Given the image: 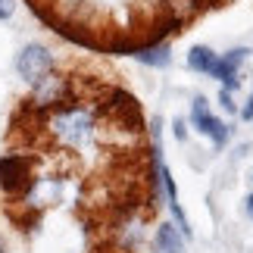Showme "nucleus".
<instances>
[{
	"label": "nucleus",
	"mask_w": 253,
	"mask_h": 253,
	"mask_svg": "<svg viewBox=\"0 0 253 253\" xmlns=\"http://www.w3.org/2000/svg\"><path fill=\"white\" fill-rule=\"evenodd\" d=\"M94 128H97V119L87 106H60V110H53L50 119H47V131H50L63 147H75V150L84 147V144H91Z\"/></svg>",
	"instance_id": "nucleus-1"
},
{
	"label": "nucleus",
	"mask_w": 253,
	"mask_h": 253,
	"mask_svg": "<svg viewBox=\"0 0 253 253\" xmlns=\"http://www.w3.org/2000/svg\"><path fill=\"white\" fill-rule=\"evenodd\" d=\"M16 72L22 75L28 84L44 82L47 75L53 72V53L41 44H25L16 56Z\"/></svg>",
	"instance_id": "nucleus-2"
},
{
	"label": "nucleus",
	"mask_w": 253,
	"mask_h": 253,
	"mask_svg": "<svg viewBox=\"0 0 253 253\" xmlns=\"http://www.w3.org/2000/svg\"><path fill=\"white\" fill-rule=\"evenodd\" d=\"M191 125L197 128L200 134H207V138L216 144V147H225L228 138H231V128L225 122H219L216 116L210 113V100L203 94H194L191 100Z\"/></svg>",
	"instance_id": "nucleus-3"
},
{
	"label": "nucleus",
	"mask_w": 253,
	"mask_h": 253,
	"mask_svg": "<svg viewBox=\"0 0 253 253\" xmlns=\"http://www.w3.org/2000/svg\"><path fill=\"white\" fill-rule=\"evenodd\" d=\"M32 181V160L25 153H6L0 160V188L6 194H25Z\"/></svg>",
	"instance_id": "nucleus-4"
},
{
	"label": "nucleus",
	"mask_w": 253,
	"mask_h": 253,
	"mask_svg": "<svg viewBox=\"0 0 253 253\" xmlns=\"http://www.w3.org/2000/svg\"><path fill=\"white\" fill-rule=\"evenodd\" d=\"M35 94H32V110H60L69 100V79L63 75H47L44 82L32 84Z\"/></svg>",
	"instance_id": "nucleus-5"
},
{
	"label": "nucleus",
	"mask_w": 253,
	"mask_h": 253,
	"mask_svg": "<svg viewBox=\"0 0 253 253\" xmlns=\"http://www.w3.org/2000/svg\"><path fill=\"white\" fill-rule=\"evenodd\" d=\"M247 53H250V50H244V47H235V50H228L225 56H219V60H216V66H212L210 75H212L216 82H222V87H225V91H235V87H241L238 69L244 66Z\"/></svg>",
	"instance_id": "nucleus-6"
},
{
	"label": "nucleus",
	"mask_w": 253,
	"mask_h": 253,
	"mask_svg": "<svg viewBox=\"0 0 253 253\" xmlns=\"http://www.w3.org/2000/svg\"><path fill=\"white\" fill-rule=\"evenodd\" d=\"M153 253H184V235L175 222H163L153 235Z\"/></svg>",
	"instance_id": "nucleus-7"
},
{
	"label": "nucleus",
	"mask_w": 253,
	"mask_h": 253,
	"mask_svg": "<svg viewBox=\"0 0 253 253\" xmlns=\"http://www.w3.org/2000/svg\"><path fill=\"white\" fill-rule=\"evenodd\" d=\"M134 60L144 63V66H153V69H166V66L172 63V53H169V44H144V47H134Z\"/></svg>",
	"instance_id": "nucleus-8"
},
{
	"label": "nucleus",
	"mask_w": 253,
	"mask_h": 253,
	"mask_svg": "<svg viewBox=\"0 0 253 253\" xmlns=\"http://www.w3.org/2000/svg\"><path fill=\"white\" fill-rule=\"evenodd\" d=\"M216 60H219V56L212 53L207 44H194L191 50H188V66H191L194 72L210 75V72H212V66H216Z\"/></svg>",
	"instance_id": "nucleus-9"
},
{
	"label": "nucleus",
	"mask_w": 253,
	"mask_h": 253,
	"mask_svg": "<svg viewBox=\"0 0 253 253\" xmlns=\"http://www.w3.org/2000/svg\"><path fill=\"white\" fill-rule=\"evenodd\" d=\"M16 13V0H0V22H6Z\"/></svg>",
	"instance_id": "nucleus-10"
},
{
	"label": "nucleus",
	"mask_w": 253,
	"mask_h": 253,
	"mask_svg": "<svg viewBox=\"0 0 253 253\" xmlns=\"http://www.w3.org/2000/svg\"><path fill=\"white\" fill-rule=\"evenodd\" d=\"M219 103H222V110H225V113H235V100H231V91H225V87H222V94H219Z\"/></svg>",
	"instance_id": "nucleus-11"
},
{
	"label": "nucleus",
	"mask_w": 253,
	"mask_h": 253,
	"mask_svg": "<svg viewBox=\"0 0 253 253\" xmlns=\"http://www.w3.org/2000/svg\"><path fill=\"white\" fill-rule=\"evenodd\" d=\"M172 131H175V138H178V141H184V138H188V128H184V119H175V122H172Z\"/></svg>",
	"instance_id": "nucleus-12"
},
{
	"label": "nucleus",
	"mask_w": 253,
	"mask_h": 253,
	"mask_svg": "<svg viewBox=\"0 0 253 253\" xmlns=\"http://www.w3.org/2000/svg\"><path fill=\"white\" fill-rule=\"evenodd\" d=\"M241 119H244V122H250V119H253V94L247 97V103H244V110H241Z\"/></svg>",
	"instance_id": "nucleus-13"
},
{
	"label": "nucleus",
	"mask_w": 253,
	"mask_h": 253,
	"mask_svg": "<svg viewBox=\"0 0 253 253\" xmlns=\"http://www.w3.org/2000/svg\"><path fill=\"white\" fill-rule=\"evenodd\" d=\"M244 210H247V216H250V219H253V194H250V197H247V200H244Z\"/></svg>",
	"instance_id": "nucleus-14"
},
{
	"label": "nucleus",
	"mask_w": 253,
	"mask_h": 253,
	"mask_svg": "<svg viewBox=\"0 0 253 253\" xmlns=\"http://www.w3.org/2000/svg\"><path fill=\"white\" fill-rule=\"evenodd\" d=\"M0 253H3V250H0Z\"/></svg>",
	"instance_id": "nucleus-15"
}]
</instances>
